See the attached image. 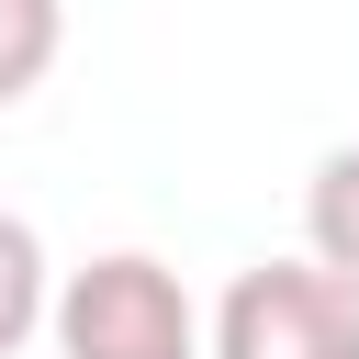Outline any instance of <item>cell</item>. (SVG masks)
I'll return each instance as SVG.
<instances>
[{
  "label": "cell",
  "mask_w": 359,
  "mask_h": 359,
  "mask_svg": "<svg viewBox=\"0 0 359 359\" xmlns=\"http://www.w3.org/2000/svg\"><path fill=\"white\" fill-rule=\"evenodd\" d=\"M45 337H56V359H213L180 269L146 247H101L90 269H67Z\"/></svg>",
  "instance_id": "6da1fadb"
},
{
  "label": "cell",
  "mask_w": 359,
  "mask_h": 359,
  "mask_svg": "<svg viewBox=\"0 0 359 359\" xmlns=\"http://www.w3.org/2000/svg\"><path fill=\"white\" fill-rule=\"evenodd\" d=\"M213 359H359V292L314 258H258L213 303Z\"/></svg>",
  "instance_id": "7a4b0ae2"
},
{
  "label": "cell",
  "mask_w": 359,
  "mask_h": 359,
  "mask_svg": "<svg viewBox=\"0 0 359 359\" xmlns=\"http://www.w3.org/2000/svg\"><path fill=\"white\" fill-rule=\"evenodd\" d=\"M303 258L359 292V146H325L303 180Z\"/></svg>",
  "instance_id": "3957f363"
},
{
  "label": "cell",
  "mask_w": 359,
  "mask_h": 359,
  "mask_svg": "<svg viewBox=\"0 0 359 359\" xmlns=\"http://www.w3.org/2000/svg\"><path fill=\"white\" fill-rule=\"evenodd\" d=\"M45 325H56V258H45V236L0 202V359H22Z\"/></svg>",
  "instance_id": "277c9868"
},
{
  "label": "cell",
  "mask_w": 359,
  "mask_h": 359,
  "mask_svg": "<svg viewBox=\"0 0 359 359\" xmlns=\"http://www.w3.org/2000/svg\"><path fill=\"white\" fill-rule=\"evenodd\" d=\"M56 56H67V0H0V112L34 101Z\"/></svg>",
  "instance_id": "5b68a950"
}]
</instances>
